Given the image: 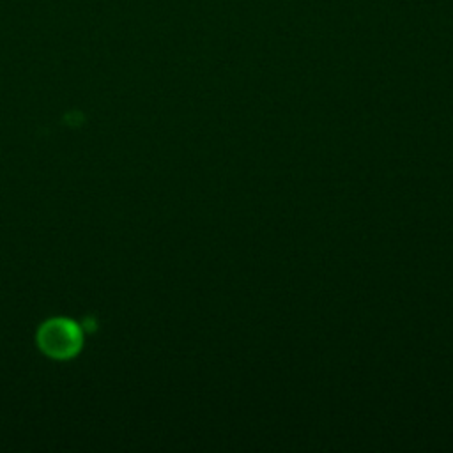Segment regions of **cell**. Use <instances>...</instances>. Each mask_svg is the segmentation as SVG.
Listing matches in <instances>:
<instances>
[{"instance_id":"6da1fadb","label":"cell","mask_w":453,"mask_h":453,"mask_svg":"<svg viewBox=\"0 0 453 453\" xmlns=\"http://www.w3.org/2000/svg\"><path fill=\"white\" fill-rule=\"evenodd\" d=\"M37 345L53 359H69L80 352L83 345V333L74 320L55 317L39 327Z\"/></svg>"}]
</instances>
